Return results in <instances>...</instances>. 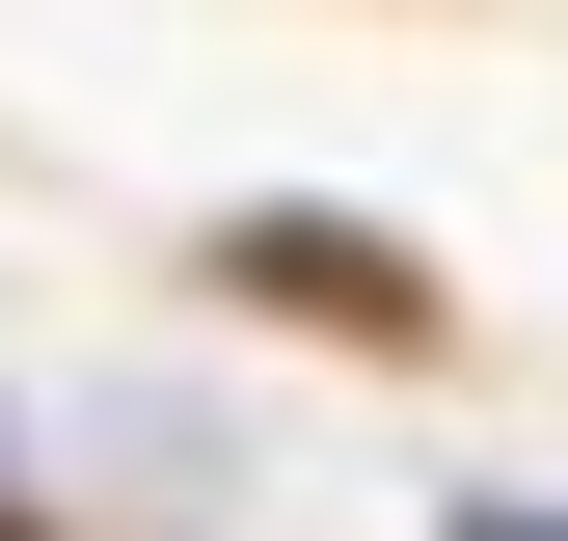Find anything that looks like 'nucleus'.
Masks as SVG:
<instances>
[{
  "mask_svg": "<svg viewBox=\"0 0 568 541\" xmlns=\"http://www.w3.org/2000/svg\"><path fill=\"white\" fill-rule=\"evenodd\" d=\"M244 298H325V325H434V298H406V244H352V217H244Z\"/></svg>",
  "mask_w": 568,
  "mask_h": 541,
  "instance_id": "nucleus-1",
  "label": "nucleus"
}]
</instances>
